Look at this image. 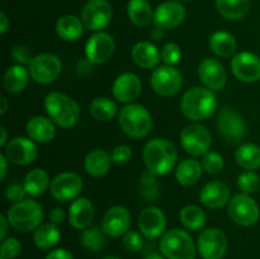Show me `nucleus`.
<instances>
[{
  "label": "nucleus",
  "mask_w": 260,
  "mask_h": 259,
  "mask_svg": "<svg viewBox=\"0 0 260 259\" xmlns=\"http://www.w3.org/2000/svg\"><path fill=\"white\" fill-rule=\"evenodd\" d=\"M217 109V96L215 91L206 86H193L188 89L180 101V111L185 118L201 122L213 116Z\"/></svg>",
  "instance_id": "1"
},
{
  "label": "nucleus",
  "mask_w": 260,
  "mask_h": 259,
  "mask_svg": "<svg viewBox=\"0 0 260 259\" xmlns=\"http://www.w3.org/2000/svg\"><path fill=\"white\" fill-rule=\"evenodd\" d=\"M142 157L147 170L154 175H167L177 165L178 152L174 145L165 139H152L145 145Z\"/></svg>",
  "instance_id": "2"
},
{
  "label": "nucleus",
  "mask_w": 260,
  "mask_h": 259,
  "mask_svg": "<svg viewBox=\"0 0 260 259\" xmlns=\"http://www.w3.org/2000/svg\"><path fill=\"white\" fill-rule=\"evenodd\" d=\"M48 117L57 126L71 128L75 126L80 117V107L70 95L61 91H51L43 102Z\"/></svg>",
  "instance_id": "3"
},
{
  "label": "nucleus",
  "mask_w": 260,
  "mask_h": 259,
  "mask_svg": "<svg viewBox=\"0 0 260 259\" xmlns=\"http://www.w3.org/2000/svg\"><path fill=\"white\" fill-rule=\"evenodd\" d=\"M122 131L132 139H144L152 130V116L141 104H126L118 113Z\"/></svg>",
  "instance_id": "4"
},
{
  "label": "nucleus",
  "mask_w": 260,
  "mask_h": 259,
  "mask_svg": "<svg viewBox=\"0 0 260 259\" xmlns=\"http://www.w3.org/2000/svg\"><path fill=\"white\" fill-rule=\"evenodd\" d=\"M8 221L14 230L19 233H30L41 225L43 218V208L41 203L32 198L13 203L7 213Z\"/></svg>",
  "instance_id": "5"
},
{
  "label": "nucleus",
  "mask_w": 260,
  "mask_h": 259,
  "mask_svg": "<svg viewBox=\"0 0 260 259\" xmlns=\"http://www.w3.org/2000/svg\"><path fill=\"white\" fill-rule=\"evenodd\" d=\"M159 250L165 259H196L197 248L192 236L183 229H173L160 238Z\"/></svg>",
  "instance_id": "6"
},
{
  "label": "nucleus",
  "mask_w": 260,
  "mask_h": 259,
  "mask_svg": "<svg viewBox=\"0 0 260 259\" xmlns=\"http://www.w3.org/2000/svg\"><path fill=\"white\" fill-rule=\"evenodd\" d=\"M228 212L234 223L244 228L256 223L260 217V208L256 201L245 193H238L231 197Z\"/></svg>",
  "instance_id": "7"
},
{
  "label": "nucleus",
  "mask_w": 260,
  "mask_h": 259,
  "mask_svg": "<svg viewBox=\"0 0 260 259\" xmlns=\"http://www.w3.org/2000/svg\"><path fill=\"white\" fill-rule=\"evenodd\" d=\"M152 90L161 96H173L183 88V75L175 66L160 65L150 76Z\"/></svg>",
  "instance_id": "8"
},
{
  "label": "nucleus",
  "mask_w": 260,
  "mask_h": 259,
  "mask_svg": "<svg viewBox=\"0 0 260 259\" xmlns=\"http://www.w3.org/2000/svg\"><path fill=\"white\" fill-rule=\"evenodd\" d=\"M30 78L38 84L53 83L62 71V62L55 53L45 52L35 56L28 65Z\"/></svg>",
  "instance_id": "9"
},
{
  "label": "nucleus",
  "mask_w": 260,
  "mask_h": 259,
  "mask_svg": "<svg viewBox=\"0 0 260 259\" xmlns=\"http://www.w3.org/2000/svg\"><path fill=\"white\" fill-rule=\"evenodd\" d=\"M113 18V9L108 0H88L81 10L84 27L93 32L107 28Z\"/></svg>",
  "instance_id": "10"
},
{
  "label": "nucleus",
  "mask_w": 260,
  "mask_h": 259,
  "mask_svg": "<svg viewBox=\"0 0 260 259\" xmlns=\"http://www.w3.org/2000/svg\"><path fill=\"white\" fill-rule=\"evenodd\" d=\"M180 144L192 156H203L210 151L212 136L210 130L203 124L192 123L188 124L180 134Z\"/></svg>",
  "instance_id": "11"
},
{
  "label": "nucleus",
  "mask_w": 260,
  "mask_h": 259,
  "mask_svg": "<svg viewBox=\"0 0 260 259\" xmlns=\"http://www.w3.org/2000/svg\"><path fill=\"white\" fill-rule=\"evenodd\" d=\"M228 238L217 228L205 229L198 235L197 251L202 259H222L228 251Z\"/></svg>",
  "instance_id": "12"
},
{
  "label": "nucleus",
  "mask_w": 260,
  "mask_h": 259,
  "mask_svg": "<svg viewBox=\"0 0 260 259\" xmlns=\"http://www.w3.org/2000/svg\"><path fill=\"white\" fill-rule=\"evenodd\" d=\"M84 187L83 179L78 173L63 172L51 180L50 192L55 200L66 202L76 200Z\"/></svg>",
  "instance_id": "13"
},
{
  "label": "nucleus",
  "mask_w": 260,
  "mask_h": 259,
  "mask_svg": "<svg viewBox=\"0 0 260 259\" xmlns=\"http://www.w3.org/2000/svg\"><path fill=\"white\" fill-rule=\"evenodd\" d=\"M116 51V42L109 33L95 32L85 43V57L94 65H101L112 58Z\"/></svg>",
  "instance_id": "14"
},
{
  "label": "nucleus",
  "mask_w": 260,
  "mask_h": 259,
  "mask_svg": "<svg viewBox=\"0 0 260 259\" xmlns=\"http://www.w3.org/2000/svg\"><path fill=\"white\" fill-rule=\"evenodd\" d=\"M185 15L187 12L182 3L177 0H167L157 5L156 9L154 10L152 23L155 27L162 30L174 29L184 22Z\"/></svg>",
  "instance_id": "15"
},
{
  "label": "nucleus",
  "mask_w": 260,
  "mask_h": 259,
  "mask_svg": "<svg viewBox=\"0 0 260 259\" xmlns=\"http://www.w3.org/2000/svg\"><path fill=\"white\" fill-rule=\"evenodd\" d=\"M231 71L239 81L256 83L260 80V57L249 51L236 53L231 60Z\"/></svg>",
  "instance_id": "16"
},
{
  "label": "nucleus",
  "mask_w": 260,
  "mask_h": 259,
  "mask_svg": "<svg viewBox=\"0 0 260 259\" xmlns=\"http://www.w3.org/2000/svg\"><path fill=\"white\" fill-rule=\"evenodd\" d=\"M217 127L220 134L230 142H240L246 135V126L243 117L234 108L225 107L217 117Z\"/></svg>",
  "instance_id": "17"
},
{
  "label": "nucleus",
  "mask_w": 260,
  "mask_h": 259,
  "mask_svg": "<svg viewBox=\"0 0 260 259\" xmlns=\"http://www.w3.org/2000/svg\"><path fill=\"white\" fill-rule=\"evenodd\" d=\"M4 155L12 164L28 165L37 157V145L29 137H14L4 147Z\"/></svg>",
  "instance_id": "18"
},
{
  "label": "nucleus",
  "mask_w": 260,
  "mask_h": 259,
  "mask_svg": "<svg viewBox=\"0 0 260 259\" xmlns=\"http://www.w3.org/2000/svg\"><path fill=\"white\" fill-rule=\"evenodd\" d=\"M198 78L203 86L212 91H218L225 88L228 81L225 66L218 60L212 57H207L201 61L198 66Z\"/></svg>",
  "instance_id": "19"
},
{
  "label": "nucleus",
  "mask_w": 260,
  "mask_h": 259,
  "mask_svg": "<svg viewBox=\"0 0 260 259\" xmlns=\"http://www.w3.org/2000/svg\"><path fill=\"white\" fill-rule=\"evenodd\" d=\"M141 89L142 84L139 75L127 71V73L117 76L112 85V94L119 103L131 104L139 98V95L141 94Z\"/></svg>",
  "instance_id": "20"
},
{
  "label": "nucleus",
  "mask_w": 260,
  "mask_h": 259,
  "mask_svg": "<svg viewBox=\"0 0 260 259\" xmlns=\"http://www.w3.org/2000/svg\"><path fill=\"white\" fill-rule=\"evenodd\" d=\"M131 213L123 206H112L106 211L102 221V229L111 238H119L129 231Z\"/></svg>",
  "instance_id": "21"
},
{
  "label": "nucleus",
  "mask_w": 260,
  "mask_h": 259,
  "mask_svg": "<svg viewBox=\"0 0 260 259\" xmlns=\"http://www.w3.org/2000/svg\"><path fill=\"white\" fill-rule=\"evenodd\" d=\"M137 223H139L140 233L145 238L156 239L165 234L167 217H165V213L160 208L151 206V207H146L145 210L141 211Z\"/></svg>",
  "instance_id": "22"
},
{
  "label": "nucleus",
  "mask_w": 260,
  "mask_h": 259,
  "mask_svg": "<svg viewBox=\"0 0 260 259\" xmlns=\"http://www.w3.org/2000/svg\"><path fill=\"white\" fill-rule=\"evenodd\" d=\"M231 200V190L223 182L213 180L208 182L201 189L200 201L205 207L210 210H218L228 205Z\"/></svg>",
  "instance_id": "23"
},
{
  "label": "nucleus",
  "mask_w": 260,
  "mask_h": 259,
  "mask_svg": "<svg viewBox=\"0 0 260 259\" xmlns=\"http://www.w3.org/2000/svg\"><path fill=\"white\" fill-rule=\"evenodd\" d=\"M69 222L76 230H85L91 226L94 218V207L86 197H78L69 207Z\"/></svg>",
  "instance_id": "24"
},
{
  "label": "nucleus",
  "mask_w": 260,
  "mask_h": 259,
  "mask_svg": "<svg viewBox=\"0 0 260 259\" xmlns=\"http://www.w3.org/2000/svg\"><path fill=\"white\" fill-rule=\"evenodd\" d=\"M55 122L50 117L33 116L25 124V131L29 139L40 144H47L56 136Z\"/></svg>",
  "instance_id": "25"
},
{
  "label": "nucleus",
  "mask_w": 260,
  "mask_h": 259,
  "mask_svg": "<svg viewBox=\"0 0 260 259\" xmlns=\"http://www.w3.org/2000/svg\"><path fill=\"white\" fill-rule=\"evenodd\" d=\"M131 56L134 62L142 69L157 68L161 56L156 46L150 41H140L132 47Z\"/></svg>",
  "instance_id": "26"
},
{
  "label": "nucleus",
  "mask_w": 260,
  "mask_h": 259,
  "mask_svg": "<svg viewBox=\"0 0 260 259\" xmlns=\"http://www.w3.org/2000/svg\"><path fill=\"white\" fill-rule=\"evenodd\" d=\"M84 23L81 18L74 14H65L56 22V33L58 37L68 42L78 41L84 33Z\"/></svg>",
  "instance_id": "27"
},
{
  "label": "nucleus",
  "mask_w": 260,
  "mask_h": 259,
  "mask_svg": "<svg viewBox=\"0 0 260 259\" xmlns=\"http://www.w3.org/2000/svg\"><path fill=\"white\" fill-rule=\"evenodd\" d=\"M30 74L23 65H13L5 71L3 78V86L10 94H18L27 88Z\"/></svg>",
  "instance_id": "28"
},
{
  "label": "nucleus",
  "mask_w": 260,
  "mask_h": 259,
  "mask_svg": "<svg viewBox=\"0 0 260 259\" xmlns=\"http://www.w3.org/2000/svg\"><path fill=\"white\" fill-rule=\"evenodd\" d=\"M112 156L111 154L103 149H94L86 155L85 160H84V168L85 172L89 175L94 178L103 177L104 174L108 173L112 165Z\"/></svg>",
  "instance_id": "29"
},
{
  "label": "nucleus",
  "mask_w": 260,
  "mask_h": 259,
  "mask_svg": "<svg viewBox=\"0 0 260 259\" xmlns=\"http://www.w3.org/2000/svg\"><path fill=\"white\" fill-rule=\"evenodd\" d=\"M202 172V164L198 160L188 157L182 160L175 168V179L183 187H192L201 179Z\"/></svg>",
  "instance_id": "30"
},
{
  "label": "nucleus",
  "mask_w": 260,
  "mask_h": 259,
  "mask_svg": "<svg viewBox=\"0 0 260 259\" xmlns=\"http://www.w3.org/2000/svg\"><path fill=\"white\" fill-rule=\"evenodd\" d=\"M127 15L132 24L145 28L154 19V10L149 0H128Z\"/></svg>",
  "instance_id": "31"
},
{
  "label": "nucleus",
  "mask_w": 260,
  "mask_h": 259,
  "mask_svg": "<svg viewBox=\"0 0 260 259\" xmlns=\"http://www.w3.org/2000/svg\"><path fill=\"white\" fill-rule=\"evenodd\" d=\"M211 51L218 57H231L236 52L238 43L235 37L226 30H216L208 41Z\"/></svg>",
  "instance_id": "32"
},
{
  "label": "nucleus",
  "mask_w": 260,
  "mask_h": 259,
  "mask_svg": "<svg viewBox=\"0 0 260 259\" xmlns=\"http://www.w3.org/2000/svg\"><path fill=\"white\" fill-rule=\"evenodd\" d=\"M23 185H24V189L28 196L38 197V196L43 195L46 190H50L51 180L45 169L36 168L27 173L24 180H23Z\"/></svg>",
  "instance_id": "33"
},
{
  "label": "nucleus",
  "mask_w": 260,
  "mask_h": 259,
  "mask_svg": "<svg viewBox=\"0 0 260 259\" xmlns=\"http://www.w3.org/2000/svg\"><path fill=\"white\" fill-rule=\"evenodd\" d=\"M61 233L60 229L55 223H41L33 233V243L38 249L48 250L57 245L60 241Z\"/></svg>",
  "instance_id": "34"
},
{
  "label": "nucleus",
  "mask_w": 260,
  "mask_h": 259,
  "mask_svg": "<svg viewBox=\"0 0 260 259\" xmlns=\"http://www.w3.org/2000/svg\"><path fill=\"white\" fill-rule=\"evenodd\" d=\"M236 163L245 170H256L260 168V146L246 142L239 146L235 152Z\"/></svg>",
  "instance_id": "35"
},
{
  "label": "nucleus",
  "mask_w": 260,
  "mask_h": 259,
  "mask_svg": "<svg viewBox=\"0 0 260 259\" xmlns=\"http://www.w3.org/2000/svg\"><path fill=\"white\" fill-rule=\"evenodd\" d=\"M220 15L229 20L241 19L250 8V0H215Z\"/></svg>",
  "instance_id": "36"
},
{
  "label": "nucleus",
  "mask_w": 260,
  "mask_h": 259,
  "mask_svg": "<svg viewBox=\"0 0 260 259\" xmlns=\"http://www.w3.org/2000/svg\"><path fill=\"white\" fill-rule=\"evenodd\" d=\"M179 220L187 230H202L207 222V216L205 211L196 205H187L180 210Z\"/></svg>",
  "instance_id": "37"
},
{
  "label": "nucleus",
  "mask_w": 260,
  "mask_h": 259,
  "mask_svg": "<svg viewBox=\"0 0 260 259\" xmlns=\"http://www.w3.org/2000/svg\"><path fill=\"white\" fill-rule=\"evenodd\" d=\"M117 109H118L117 104L107 96H98V98L93 99L89 106V112H90L91 117L96 121L102 122L111 121L117 114Z\"/></svg>",
  "instance_id": "38"
},
{
  "label": "nucleus",
  "mask_w": 260,
  "mask_h": 259,
  "mask_svg": "<svg viewBox=\"0 0 260 259\" xmlns=\"http://www.w3.org/2000/svg\"><path fill=\"white\" fill-rule=\"evenodd\" d=\"M107 234L98 226H89L83 230L80 236V244L89 251H99L106 246Z\"/></svg>",
  "instance_id": "39"
},
{
  "label": "nucleus",
  "mask_w": 260,
  "mask_h": 259,
  "mask_svg": "<svg viewBox=\"0 0 260 259\" xmlns=\"http://www.w3.org/2000/svg\"><path fill=\"white\" fill-rule=\"evenodd\" d=\"M238 187L241 190V193L245 195H254L258 192L260 187V178L254 170H246L243 172L238 178Z\"/></svg>",
  "instance_id": "40"
},
{
  "label": "nucleus",
  "mask_w": 260,
  "mask_h": 259,
  "mask_svg": "<svg viewBox=\"0 0 260 259\" xmlns=\"http://www.w3.org/2000/svg\"><path fill=\"white\" fill-rule=\"evenodd\" d=\"M201 164L205 172L210 174H215L222 170L223 168V157L222 155L216 151H208L202 156Z\"/></svg>",
  "instance_id": "41"
},
{
  "label": "nucleus",
  "mask_w": 260,
  "mask_h": 259,
  "mask_svg": "<svg viewBox=\"0 0 260 259\" xmlns=\"http://www.w3.org/2000/svg\"><path fill=\"white\" fill-rule=\"evenodd\" d=\"M160 56H161V61L164 62V65L175 66L177 63H179L180 58H182V50L174 42L165 43L160 51Z\"/></svg>",
  "instance_id": "42"
},
{
  "label": "nucleus",
  "mask_w": 260,
  "mask_h": 259,
  "mask_svg": "<svg viewBox=\"0 0 260 259\" xmlns=\"http://www.w3.org/2000/svg\"><path fill=\"white\" fill-rule=\"evenodd\" d=\"M22 250L19 240L15 238H5L0 244V258L15 259Z\"/></svg>",
  "instance_id": "43"
},
{
  "label": "nucleus",
  "mask_w": 260,
  "mask_h": 259,
  "mask_svg": "<svg viewBox=\"0 0 260 259\" xmlns=\"http://www.w3.org/2000/svg\"><path fill=\"white\" fill-rule=\"evenodd\" d=\"M122 243L123 246L131 253H137L144 246V240H142L141 234L135 230H129L122 236Z\"/></svg>",
  "instance_id": "44"
},
{
  "label": "nucleus",
  "mask_w": 260,
  "mask_h": 259,
  "mask_svg": "<svg viewBox=\"0 0 260 259\" xmlns=\"http://www.w3.org/2000/svg\"><path fill=\"white\" fill-rule=\"evenodd\" d=\"M12 57L18 65H29L33 56L30 53V51L28 50V47H25L23 45H17L13 47Z\"/></svg>",
  "instance_id": "45"
},
{
  "label": "nucleus",
  "mask_w": 260,
  "mask_h": 259,
  "mask_svg": "<svg viewBox=\"0 0 260 259\" xmlns=\"http://www.w3.org/2000/svg\"><path fill=\"white\" fill-rule=\"evenodd\" d=\"M112 161L116 164H126L132 156V150L131 147L127 145H118L114 147L111 152Z\"/></svg>",
  "instance_id": "46"
},
{
  "label": "nucleus",
  "mask_w": 260,
  "mask_h": 259,
  "mask_svg": "<svg viewBox=\"0 0 260 259\" xmlns=\"http://www.w3.org/2000/svg\"><path fill=\"white\" fill-rule=\"evenodd\" d=\"M25 195H27V192H25L24 185L23 184H17V183H15V184L9 185V187L5 189V198H7L9 202L13 203L20 202V201L24 200Z\"/></svg>",
  "instance_id": "47"
},
{
  "label": "nucleus",
  "mask_w": 260,
  "mask_h": 259,
  "mask_svg": "<svg viewBox=\"0 0 260 259\" xmlns=\"http://www.w3.org/2000/svg\"><path fill=\"white\" fill-rule=\"evenodd\" d=\"M66 218V213L63 211V208L61 207H55L51 210L50 215H48V220H50L51 223H55V225H60L65 221Z\"/></svg>",
  "instance_id": "48"
},
{
  "label": "nucleus",
  "mask_w": 260,
  "mask_h": 259,
  "mask_svg": "<svg viewBox=\"0 0 260 259\" xmlns=\"http://www.w3.org/2000/svg\"><path fill=\"white\" fill-rule=\"evenodd\" d=\"M45 259H74V256L68 249L58 248V249H53V250H51L50 253L46 255Z\"/></svg>",
  "instance_id": "49"
},
{
  "label": "nucleus",
  "mask_w": 260,
  "mask_h": 259,
  "mask_svg": "<svg viewBox=\"0 0 260 259\" xmlns=\"http://www.w3.org/2000/svg\"><path fill=\"white\" fill-rule=\"evenodd\" d=\"M93 65L88 58L85 60H80L76 65V73L79 74L80 76H88L93 73Z\"/></svg>",
  "instance_id": "50"
},
{
  "label": "nucleus",
  "mask_w": 260,
  "mask_h": 259,
  "mask_svg": "<svg viewBox=\"0 0 260 259\" xmlns=\"http://www.w3.org/2000/svg\"><path fill=\"white\" fill-rule=\"evenodd\" d=\"M0 225H2V230H0V240H4L7 238V234H8V228H9V221H8L7 215L2 213L0 215Z\"/></svg>",
  "instance_id": "51"
},
{
  "label": "nucleus",
  "mask_w": 260,
  "mask_h": 259,
  "mask_svg": "<svg viewBox=\"0 0 260 259\" xmlns=\"http://www.w3.org/2000/svg\"><path fill=\"white\" fill-rule=\"evenodd\" d=\"M9 28V18L4 12L0 13V35H4Z\"/></svg>",
  "instance_id": "52"
},
{
  "label": "nucleus",
  "mask_w": 260,
  "mask_h": 259,
  "mask_svg": "<svg viewBox=\"0 0 260 259\" xmlns=\"http://www.w3.org/2000/svg\"><path fill=\"white\" fill-rule=\"evenodd\" d=\"M0 164H2V174H0V179L4 180L5 175H7V169H8V159L5 157L4 154L0 155Z\"/></svg>",
  "instance_id": "53"
},
{
  "label": "nucleus",
  "mask_w": 260,
  "mask_h": 259,
  "mask_svg": "<svg viewBox=\"0 0 260 259\" xmlns=\"http://www.w3.org/2000/svg\"><path fill=\"white\" fill-rule=\"evenodd\" d=\"M0 132H2V139H0V147H5L8 141V134H7V130H5L4 126L0 127Z\"/></svg>",
  "instance_id": "54"
},
{
  "label": "nucleus",
  "mask_w": 260,
  "mask_h": 259,
  "mask_svg": "<svg viewBox=\"0 0 260 259\" xmlns=\"http://www.w3.org/2000/svg\"><path fill=\"white\" fill-rule=\"evenodd\" d=\"M0 103H2V107H0V114H2V116H4L8 111V106H9V104H8L7 98H5L4 95L0 96Z\"/></svg>",
  "instance_id": "55"
},
{
  "label": "nucleus",
  "mask_w": 260,
  "mask_h": 259,
  "mask_svg": "<svg viewBox=\"0 0 260 259\" xmlns=\"http://www.w3.org/2000/svg\"><path fill=\"white\" fill-rule=\"evenodd\" d=\"M144 259H165V256L161 253H157V251H151Z\"/></svg>",
  "instance_id": "56"
},
{
  "label": "nucleus",
  "mask_w": 260,
  "mask_h": 259,
  "mask_svg": "<svg viewBox=\"0 0 260 259\" xmlns=\"http://www.w3.org/2000/svg\"><path fill=\"white\" fill-rule=\"evenodd\" d=\"M162 32H164V30L160 29V28H157V27H155V29L151 32V37L154 38V40H160V38L162 37Z\"/></svg>",
  "instance_id": "57"
},
{
  "label": "nucleus",
  "mask_w": 260,
  "mask_h": 259,
  "mask_svg": "<svg viewBox=\"0 0 260 259\" xmlns=\"http://www.w3.org/2000/svg\"><path fill=\"white\" fill-rule=\"evenodd\" d=\"M102 259H122V258H119V256H117V255H107Z\"/></svg>",
  "instance_id": "58"
},
{
  "label": "nucleus",
  "mask_w": 260,
  "mask_h": 259,
  "mask_svg": "<svg viewBox=\"0 0 260 259\" xmlns=\"http://www.w3.org/2000/svg\"><path fill=\"white\" fill-rule=\"evenodd\" d=\"M177 2H180V3H182V2H189V0H177Z\"/></svg>",
  "instance_id": "59"
},
{
  "label": "nucleus",
  "mask_w": 260,
  "mask_h": 259,
  "mask_svg": "<svg viewBox=\"0 0 260 259\" xmlns=\"http://www.w3.org/2000/svg\"><path fill=\"white\" fill-rule=\"evenodd\" d=\"M0 259H2V258H0Z\"/></svg>",
  "instance_id": "60"
}]
</instances>
